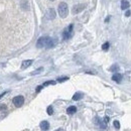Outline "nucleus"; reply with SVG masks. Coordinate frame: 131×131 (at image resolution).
Returning <instances> with one entry per match:
<instances>
[{
  "label": "nucleus",
  "instance_id": "obj_1",
  "mask_svg": "<svg viewBox=\"0 0 131 131\" xmlns=\"http://www.w3.org/2000/svg\"><path fill=\"white\" fill-rule=\"evenodd\" d=\"M56 43V40L51 38L50 36H41L38 38L37 42H36V47L38 49H41V48H48V49H52L55 46Z\"/></svg>",
  "mask_w": 131,
  "mask_h": 131
},
{
  "label": "nucleus",
  "instance_id": "obj_2",
  "mask_svg": "<svg viewBox=\"0 0 131 131\" xmlns=\"http://www.w3.org/2000/svg\"><path fill=\"white\" fill-rule=\"evenodd\" d=\"M59 14L62 18H66L68 16V13H69V8H68V4L66 2H61L59 4Z\"/></svg>",
  "mask_w": 131,
  "mask_h": 131
},
{
  "label": "nucleus",
  "instance_id": "obj_3",
  "mask_svg": "<svg viewBox=\"0 0 131 131\" xmlns=\"http://www.w3.org/2000/svg\"><path fill=\"white\" fill-rule=\"evenodd\" d=\"M73 27H74L73 24H70L68 28H66V29L64 30V32H63V37H64L65 40L69 39V38L73 35Z\"/></svg>",
  "mask_w": 131,
  "mask_h": 131
},
{
  "label": "nucleus",
  "instance_id": "obj_4",
  "mask_svg": "<svg viewBox=\"0 0 131 131\" xmlns=\"http://www.w3.org/2000/svg\"><path fill=\"white\" fill-rule=\"evenodd\" d=\"M12 102H13V104H14L15 107L19 108V107H21L23 105V103H24V98H23V96H16V97L13 98Z\"/></svg>",
  "mask_w": 131,
  "mask_h": 131
},
{
  "label": "nucleus",
  "instance_id": "obj_5",
  "mask_svg": "<svg viewBox=\"0 0 131 131\" xmlns=\"http://www.w3.org/2000/svg\"><path fill=\"white\" fill-rule=\"evenodd\" d=\"M85 8H86V4H84V3L77 4V5H75V6L73 7L72 12H73V14H78V13H80V12H82Z\"/></svg>",
  "mask_w": 131,
  "mask_h": 131
},
{
  "label": "nucleus",
  "instance_id": "obj_6",
  "mask_svg": "<svg viewBox=\"0 0 131 131\" xmlns=\"http://www.w3.org/2000/svg\"><path fill=\"white\" fill-rule=\"evenodd\" d=\"M39 126H40V129L42 131H48L50 129V123L48 121H41Z\"/></svg>",
  "mask_w": 131,
  "mask_h": 131
},
{
  "label": "nucleus",
  "instance_id": "obj_7",
  "mask_svg": "<svg viewBox=\"0 0 131 131\" xmlns=\"http://www.w3.org/2000/svg\"><path fill=\"white\" fill-rule=\"evenodd\" d=\"M47 17H48L49 19H54V18H55V11H54L53 8L49 9V11H48V13H47Z\"/></svg>",
  "mask_w": 131,
  "mask_h": 131
},
{
  "label": "nucleus",
  "instance_id": "obj_8",
  "mask_svg": "<svg viewBox=\"0 0 131 131\" xmlns=\"http://www.w3.org/2000/svg\"><path fill=\"white\" fill-rule=\"evenodd\" d=\"M31 64H32V60H26V61H23V62H22V65H21V69L24 70L26 68H28Z\"/></svg>",
  "mask_w": 131,
  "mask_h": 131
},
{
  "label": "nucleus",
  "instance_id": "obj_9",
  "mask_svg": "<svg viewBox=\"0 0 131 131\" xmlns=\"http://www.w3.org/2000/svg\"><path fill=\"white\" fill-rule=\"evenodd\" d=\"M129 6H130V4L127 0H122L121 1V9L122 10H126L127 8H129Z\"/></svg>",
  "mask_w": 131,
  "mask_h": 131
},
{
  "label": "nucleus",
  "instance_id": "obj_10",
  "mask_svg": "<svg viewBox=\"0 0 131 131\" xmlns=\"http://www.w3.org/2000/svg\"><path fill=\"white\" fill-rule=\"evenodd\" d=\"M112 80L116 83H120L121 80H122V75L121 74H114L113 77H112Z\"/></svg>",
  "mask_w": 131,
  "mask_h": 131
},
{
  "label": "nucleus",
  "instance_id": "obj_11",
  "mask_svg": "<svg viewBox=\"0 0 131 131\" xmlns=\"http://www.w3.org/2000/svg\"><path fill=\"white\" fill-rule=\"evenodd\" d=\"M76 112H77V108H76L75 106H70V107L67 109V113H68V114H70V115L75 114Z\"/></svg>",
  "mask_w": 131,
  "mask_h": 131
},
{
  "label": "nucleus",
  "instance_id": "obj_12",
  "mask_svg": "<svg viewBox=\"0 0 131 131\" xmlns=\"http://www.w3.org/2000/svg\"><path fill=\"white\" fill-rule=\"evenodd\" d=\"M82 98H83V94L80 93V92L76 93V94L73 96V100H74V101H79V100H81Z\"/></svg>",
  "mask_w": 131,
  "mask_h": 131
},
{
  "label": "nucleus",
  "instance_id": "obj_13",
  "mask_svg": "<svg viewBox=\"0 0 131 131\" xmlns=\"http://www.w3.org/2000/svg\"><path fill=\"white\" fill-rule=\"evenodd\" d=\"M118 69H119L118 65H113V66L110 68V71H111V72H116V71H118Z\"/></svg>",
  "mask_w": 131,
  "mask_h": 131
},
{
  "label": "nucleus",
  "instance_id": "obj_14",
  "mask_svg": "<svg viewBox=\"0 0 131 131\" xmlns=\"http://www.w3.org/2000/svg\"><path fill=\"white\" fill-rule=\"evenodd\" d=\"M49 85H55V82L54 81H48V82H45L42 86L46 87V86H49Z\"/></svg>",
  "mask_w": 131,
  "mask_h": 131
},
{
  "label": "nucleus",
  "instance_id": "obj_15",
  "mask_svg": "<svg viewBox=\"0 0 131 131\" xmlns=\"http://www.w3.org/2000/svg\"><path fill=\"white\" fill-rule=\"evenodd\" d=\"M109 47H110V43H109V42H105L104 45L102 46V50H103V51H108Z\"/></svg>",
  "mask_w": 131,
  "mask_h": 131
},
{
  "label": "nucleus",
  "instance_id": "obj_16",
  "mask_svg": "<svg viewBox=\"0 0 131 131\" xmlns=\"http://www.w3.org/2000/svg\"><path fill=\"white\" fill-rule=\"evenodd\" d=\"M47 112H48V114H49V115H52V114H53V109H52V106H49V107H48Z\"/></svg>",
  "mask_w": 131,
  "mask_h": 131
},
{
  "label": "nucleus",
  "instance_id": "obj_17",
  "mask_svg": "<svg viewBox=\"0 0 131 131\" xmlns=\"http://www.w3.org/2000/svg\"><path fill=\"white\" fill-rule=\"evenodd\" d=\"M26 4H28V2H26L25 0H24V1H22V4H21V6H22V8H23L24 10H27V9H28V6H25Z\"/></svg>",
  "mask_w": 131,
  "mask_h": 131
},
{
  "label": "nucleus",
  "instance_id": "obj_18",
  "mask_svg": "<svg viewBox=\"0 0 131 131\" xmlns=\"http://www.w3.org/2000/svg\"><path fill=\"white\" fill-rule=\"evenodd\" d=\"M42 70H43V68H39L38 70H36V71L32 72V73H31V75H36V74H39V73H40V72H41Z\"/></svg>",
  "mask_w": 131,
  "mask_h": 131
},
{
  "label": "nucleus",
  "instance_id": "obj_19",
  "mask_svg": "<svg viewBox=\"0 0 131 131\" xmlns=\"http://www.w3.org/2000/svg\"><path fill=\"white\" fill-rule=\"evenodd\" d=\"M113 125H114V127L117 128V129L120 128V123H119L118 121H114V122H113Z\"/></svg>",
  "mask_w": 131,
  "mask_h": 131
},
{
  "label": "nucleus",
  "instance_id": "obj_20",
  "mask_svg": "<svg viewBox=\"0 0 131 131\" xmlns=\"http://www.w3.org/2000/svg\"><path fill=\"white\" fill-rule=\"evenodd\" d=\"M67 80H69V77H63V78H59V79H57V82L62 83V82H65V81H67Z\"/></svg>",
  "mask_w": 131,
  "mask_h": 131
},
{
  "label": "nucleus",
  "instance_id": "obj_21",
  "mask_svg": "<svg viewBox=\"0 0 131 131\" xmlns=\"http://www.w3.org/2000/svg\"><path fill=\"white\" fill-rule=\"evenodd\" d=\"M43 88V86H38L37 88H36V93H38V92H40V90Z\"/></svg>",
  "mask_w": 131,
  "mask_h": 131
},
{
  "label": "nucleus",
  "instance_id": "obj_22",
  "mask_svg": "<svg viewBox=\"0 0 131 131\" xmlns=\"http://www.w3.org/2000/svg\"><path fill=\"white\" fill-rule=\"evenodd\" d=\"M131 11H129V10H127V11H126V13H125V15H126V16H130V13Z\"/></svg>",
  "mask_w": 131,
  "mask_h": 131
},
{
  "label": "nucleus",
  "instance_id": "obj_23",
  "mask_svg": "<svg viewBox=\"0 0 131 131\" xmlns=\"http://www.w3.org/2000/svg\"><path fill=\"white\" fill-rule=\"evenodd\" d=\"M2 109H6V106L5 105H1L0 106V110H2Z\"/></svg>",
  "mask_w": 131,
  "mask_h": 131
},
{
  "label": "nucleus",
  "instance_id": "obj_24",
  "mask_svg": "<svg viewBox=\"0 0 131 131\" xmlns=\"http://www.w3.org/2000/svg\"><path fill=\"white\" fill-rule=\"evenodd\" d=\"M104 121H105V122H106V123H108V121H109V118H108L107 116H106V117H105V118H104Z\"/></svg>",
  "mask_w": 131,
  "mask_h": 131
},
{
  "label": "nucleus",
  "instance_id": "obj_25",
  "mask_svg": "<svg viewBox=\"0 0 131 131\" xmlns=\"http://www.w3.org/2000/svg\"><path fill=\"white\" fill-rule=\"evenodd\" d=\"M6 93H7V92H4V93H2V94L0 95V99H1V98H2V97H3V96H4L5 94H6Z\"/></svg>",
  "mask_w": 131,
  "mask_h": 131
},
{
  "label": "nucleus",
  "instance_id": "obj_26",
  "mask_svg": "<svg viewBox=\"0 0 131 131\" xmlns=\"http://www.w3.org/2000/svg\"><path fill=\"white\" fill-rule=\"evenodd\" d=\"M55 131H65L64 129H62V128H60V129H56Z\"/></svg>",
  "mask_w": 131,
  "mask_h": 131
},
{
  "label": "nucleus",
  "instance_id": "obj_27",
  "mask_svg": "<svg viewBox=\"0 0 131 131\" xmlns=\"http://www.w3.org/2000/svg\"><path fill=\"white\" fill-rule=\"evenodd\" d=\"M50 1H54V0H50Z\"/></svg>",
  "mask_w": 131,
  "mask_h": 131
}]
</instances>
